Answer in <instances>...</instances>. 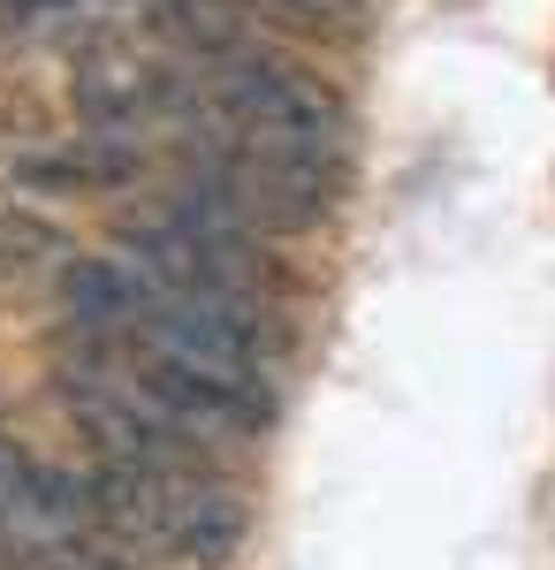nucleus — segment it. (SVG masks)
I'll use <instances>...</instances> for the list:
<instances>
[{
  "label": "nucleus",
  "mask_w": 555,
  "mask_h": 570,
  "mask_svg": "<svg viewBox=\"0 0 555 570\" xmlns=\"http://www.w3.org/2000/svg\"><path fill=\"white\" fill-rule=\"evenodd\" d=\"M145 145H129V137H69V145H31V153H16L8 160V176L23 183V190H53V198H99V190H129V183H145Z\"/></svg>",
  "instance_id": "3"
},
{
  "label": "nucleus",
  "mask_w": 555,
  "mask_h": 570,
  "mask_svg": "<svg viewBox=\"0 0 555 570\" xmlns=\"http://www.w3.org/2000/svg\"><path fill=\"white\" fill-rule=\"evenodd\" d=\"M69 99H77L85 130L145 145V137L191 130L198 85H191V69L175 53H160L145 39H85L69 53Z\"/></svg>",
  "instance_id": "2"
},
{
  "label": "nucleus",
  "mask_w": 555,
  "mask_h": 570,
  "mask_svg": "<svg viewBox=\"0 0 555 570\" xmlns=\"http://www.w3.org/2000/svg\"><path fill=\"white\" fill-rule=\"evenodd\" d=\"M77 0H0V16H16V23H61Z\"/></svg>",
  "instance_id": "5"
},
{
  "label": "nucleus",
  "mask_w": 555,
  "mask_h": 570,
  "mask_svg": "<svg viewBox=\"0 0 555 570\" xmlns=\"http://www.w3.org/2000/svg\"><path fill=\"white\" fill-rule=\"evenodd\" d=\"M69 259L61 228L46 214H0V282H23V274H53Z\"/></svg>",
  "instance_id": "4"
},
{
  "label": "nucleus",
  "mask_w": 555,
  "mask_h": 570,
  "mask_svg": "<svg viewBox=\"0 0 555 570\" xmlns=\"http://www.w3.org/2000/svg\"><path fill=\"white\" fill-rule=\"evenodd\" d=\"M85 510L153 570H221L236 563L252 510L221 472H160V464H85Z\"/></svg>",
  "instance_id": "1"
}]
</instances>
